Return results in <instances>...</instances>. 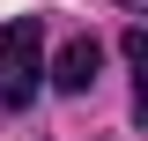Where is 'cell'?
<instances>
[{"label":"cell","instance_id":"cell-1","mask_svg":"<svg viewBox=\"0 0 148 141\" xmlns=\"http://www.w3.org/2000/svg\"><path fill=\"white\" fill-rule=\"evenodd\" d=\"M37 74H45V45H37V22H0V104L22 111L37 97Z\"/></svg>","mask_w":148,"mask_h":141},{"label":"cell","instance_id":"cell-2","mask_svg":"<svg viewBox=\"0 0 148 141\" xmlns=\"http://www.w3.org/2000/svg\"><path fill=\"white\" fill-rule=\"evenodd\" d=\"M96 67H104V45H96V37H74V45H59L52 82L67 89V97H89V89H96Z\"/></svg>","mask_w":148,"mask_h":141}]
</instances>
